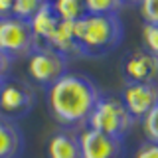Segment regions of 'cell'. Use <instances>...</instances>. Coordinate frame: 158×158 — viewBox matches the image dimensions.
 Returning a JSON list of instances; mask_svg holds the SVG:
<instances>
[{"label": "cell", "mask_w": 158, "mask_h": 158, "mask_svg": "<svg viewBox=\"0 0 158 158\" xmlns=\"http://www.w3.org/2000/svg\"><path fill=\"white\" fill-rule=\"evenodd\" d=\"M46 2L48 0H14L12 14L10 16H16L20 20H30Z\"/></svg>", "instance_id": "16"}, {"label": "cell", "mask_w": 158, "mask_h": 158, "mask_svg": "<svg viewBox=\"0 0 158 158\" xmlns=\"http://www.w3.org/2000/svg\"><path fill=\"white\" fill-rule=\"evenodd\" d=\"M44 46H49L52 49H56V52L61 53L67 61L69 59L81 57V49H79L77 38H75L73 22H59V26L56 28L53 36L49 38V42L44 44Z\"/></svg>", "instance_id": "10"}, {"label": "cell", "mask_w": 158, "mask_h": 158, "mask_svg": "<svg viewBox=\"0 0 158 158\" xmlns=\"http://www.w3.org/2000/svg\"><path fill=\"white\" fill-rule=\"evenodd\" d=\"M28 22H30V28H32V32H34V36H36L38 42L40 44H48L61 20L57 18V14H56V10H53L52 2L48 0V2L28 20Z\"/></svg>", "instance_id": "12"}, {"label": "cell", "mask_w": 158, "mask_h": 158, "mask_svg": "<svg viewBox=\"0 0 158 158\" xmlns=\"http://www.w3.org/2000/svg\"><path fill=\"white\" fill-rule=\"evenodd\" d=\"M69 61L49 46H38L28 56V77L36 85L48 89L67 73Z\"/></svg>", "instance_id": "5"}, {"label": "cell", "mask_w": 158, "mask_h": 158, "mask_svg": "<svg viewBox=\"0 0 158 158\" xmlns=\"http://www.w3.org/2000/svg\"><path fill=\"white\" fill-rule=\"evenodd\" d=\"M138 10H140V16L144 20V24L158 26V0H140Z\"/></svg>", "instance_id": "19"}, {"label": "cell", "mask_w": 158, "mask_h": 158, "mask_svg": "<svg viewBox=\"0 0 158 158\" xmlns=\"http://www.w3.org/2000/svg\"><path fill=\"white\" fill-rule=\"evenodd\" d=\"M12 6H14V0H0V18L10 16L12 14Z\"/></svg>", "instance_id": "22"}, {"label": "cell", "mask_w": 158, "mask_h": 158, "mask_svg": "<svg viewBox=\"0 0 158 158\" xmlns=\"http://www.w3.org/2000/svg\"><path fill=\"white\" fill-rule=\"evenodd\" d=\"M101 95L103 91L89 75L67 71L46 89V103L53 121L71 131L87 125Z\"/></svg>", "instance_id": "1"}, {"label": "cell", "mask_w": 158, "mask_h": 158, "mask_svg": "<svg viewBox=\"0 0 158 158\" xmlns=\"http://www.w3.org/2000/svg\"><path fill=\"white\" fill-rule=\"evenodd\" d=\"M42 44L36 40L28 20H20L16 16L0 18V52L10 59L28 57Z\"/></svg>", "instance_id": "4"}, {"label": "cell", "mask_w": 158, "mask_h": 158, "mask_svg": "<svg viewBox=\"0 0 158 158\" xmlns=\"http://www.w3.org/2000/svg\"><path fill=\"white\" fill-rule=\"evenodd\" d=\"M24 152V135L16 121L0 117V158H20Z\"/></svg>", "instance_id": "11"}, {"label": "cell", "mask_w": 158, "mask_h": 158, "mask_svg": "<svg viewBox=\"0 0 158 158\" xmlns=\"http://www.w3.org/2000/svg\"><path fill=\"white\" fill-rule=\"evenodd\" d=\"M123 2H125V6H127V4H140V0H123Z\"/></svg>", "instance_id": "23"}, {"label": "cell", "mask_w": 158, "mask_h": 158, "mask_svg": "<svg viewBox=\"0 0 158 158\" xmlns=\"http://www.w3.org/2000/svg\"><path fill=\"white\" fill-rule=\"evenodd\" d=\"M142 49L158 57V26H154V24L142 26Z\"/></svg>", "instance_id": "18"}, {"label": "cell", "mask_w": 158, "mask_h": 158, "mask_svg": "<svg viewBox=\"0 0 158 158\" xmlns=\"http://www.w3.org/2000/svg\"><path fill=\"white\" fill-rule=\"evenodd\" d=\"M36 105V91L32 85L20 79H4L0 85V117L18 121L28 117Z\"/></svg>", "instance_id": "6"}, {"label": "cell", "mask_w": 158, "mask_h": 158, "mask_svg": "<svg viewBox=\"0 0 158 158\" xmlns=\"http://www.w3.org/2000/svg\"><path fill=\"white\" fill-rule=\"evenodd\" d=\"M61 22H77L87 16L85 0H49Z\"/></svg>", "instance_id": "14"}, {"label": "cell", "mask_w": 158, "mask_h": 158, "mask_svg": "<svg viewBox=\"0 0 158 158\" xmlns=\"http://www.w3.org/2000/svg\"><path fill=\"white\" fill-rule=\"evenodd\" d=\"M10 67H12V59H10L8 56H4V53L0 52V81H4V79H8Z\"/></svg>", "instance_id": "21"}, {"label": "cell", "mask_w": 158, "mask_h": 158, "mask_svg": "<svg viewBox=\"0 0 158 158\" xmlns=\"http://www.w3.org/2000/svg\"><path fill=\"white\" fill-rule=\"evenodd\" d=\"M125 8L123 0H85V10L87 14L95 16H105V14H117Z\"/></svg>", "instance_id": "15"}, {"label": "cell", "mask_w": 158, "mask_h": 158, "mask_svg": "<svg viewBox=\"0 0 158 158\" xmlns=\"http://www.w3.org/2000/svg\"><path fill=\"white\" fill-rule=\"evenodd\" d=\"M135 158H158V144L156 142H142L138 146Z\"/></svg>", "instance_id": "20"}, {"label": "cell", "mask_w": 158, "mask_h": 158, "mask_svg": "<svg viewBox=\"0 0 158 158\" xmlns=\"http://www.w3.org/2000/svg\"><path fill=\"white\" fill-rule=\"evenodd\" d=\"M73 30L81 57H105L115 52L125 40V26L117 14H87L73 22Z\"/></svg>", "instance_id": "2"}, {"label": "cell", "mask_w": 158, "mask_h": 158, "mask_svg": "<svg viewBox=\"0 0 158 158\" xmlns=\"http://www.w3.org/2000/svg\"><path fill=\"white\" fill-rule=\"evenodd\" d=\"M123 75L127 83H156L158 81V57L146 49H136L123 63Z\"/></svg>", "instance_id": "9"}, {"label": "cell", "mask_w": 158, "mask_h": 158, "mask_svg": "<svg viewBox=\"0 0 158 158\" xmlns=\"http://www.w3.org/2000/svg\"><path fill=\"white\" fill-rule=\"evenodd\" d=\"M0 85H2V81H0Z\"/></svg>", "instance_id": "24"}, {"label": "cell", "mask_w": 158, "mask_h": 158, "mask_svg": "<svg viewBox=\"0 0 158 158\" xmlns=\"http://www.w3.org/2000/svg\"><path fill=\"white\" fill-rule=\"evenodd\" d=\"M48 158H81L79 136L73 131H57L48 140Z\"/></svg>", "instance_id": "13"}, {"label": "cell", "mask_w": 158, "mask_h": 158, "mask_svg": "<svg viewBox=\"0 0 158 158\" xmlns=\"http://www.w3.org/2000/svg\"><path fill=\"white\" fill-rule=\"evenodd\" d=\"M81 158H125V140H117L93 128L79 132Z\"/></svg>", "instance_id": "7"}, {"label": "cell", "mask_w": 158, "mask_h": 158, "mask_svg": "<svg viewBox=\"0 0 158 158\" xmlns=\"http://www.w3.org/2000/svg\"><path fill=\"white\" fill-rule=\"evenodd\" d=\"M136 125V118L127 111L121 97L101 95L87 121V128L113 136L117 140H125Z\"/></svg>", "instance_id": "3"}, {"label": "cell", "mask_w": 158, "mask_h": 158, "mask_svg": "<svg viewBox=\"0 0 158 158\" xmlns=\"http://www.w3.org/2000/svg\"><path fill=\"white\" fill-rule=\"evenodd\" d=\"M121 101L136 121H142L158 103L156 83H127L121 93Z\"/></svg>", "instance_id": "8"}, {"label": "cell", "mask_w": 158, "mask_h": 158, "mask_svg": "<svg viewBox=\"0 0 158 158\" xmlns=\"http://www.w3.org/2000/svg\"><path fill=\"white\" fill-rule=\"evenodd\" d=\"M142 131H144V136L148 142H156L158 144V103L142 118Z\"/></svg>", "instance_id": "17"}]
</instances>
